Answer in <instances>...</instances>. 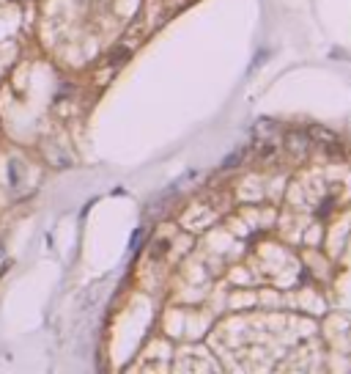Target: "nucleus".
<instances>
[{
	"mask_svg": "<svg viewBox=\"0 0 351 374\" xmlns=\"http://www.w3.org/2000/svg\"><path fill=\"white\" fill-rule=\"evenodd\" d=\"M310 135H318V138H324V140H335V132H326V130H321V127H313V130H310Z\"/></svg>",
	"mask_w": 351,
	"mask_h": 374,
	"instance_id": "obj_1",
	"label": "nucleus"
}]
</instances>
